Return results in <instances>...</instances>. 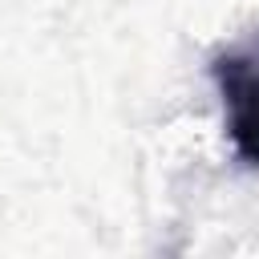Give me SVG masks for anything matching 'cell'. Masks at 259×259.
<instances>
[{
  "label": "cell",
  "instance_id": "cell-1",
  "mask_svg": "<svg viewBox=\"0 0 259 259\" xmlns=\"http://www.w3.org/2000/svg\"><path fill=\"white\" fill-rule=\"evenodd\" d=\"M210 77L223 97L227 138L239 162L259 166V28L210 61Z\"/></svg>",
  "mask_w": 259,
  "mask_h": 259
}]
</instances>
